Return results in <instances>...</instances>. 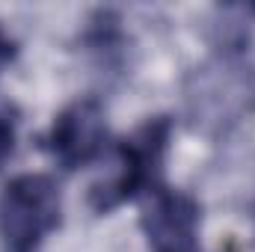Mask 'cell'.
Here are the masks:
<instances>
[{"mask_svg":"<svg viewBox=\"0 0 255 252\" xmlns=\"http://www.w3.org/2000/svg\"><path fill=\"white\" fill-rule=\"evenodd\" d=\"M196 252H199V250H196Z\"/></svg>","mask_w":255,"mask_h":252,"instance_id":"cell-7","label":"cell"},{"mask_svg":"<svg viewBox=\"0 0 255 252\" xmlns=\"http://www.w3.org/2000/svg\"><path fill=\"white\" fill-rule=\"evenodd\" d=\"M142 229L154 252H196L199 250V205L187 193L157 187L148 193Z\"/></svg>","mask_w":255,"mask_h":252,"instance_id":"cell-4","label":"cell"},{"mask_svg":"<svg viewBox=\"0 0 255 252\" xmlns=\"http://www.w3.org/2000/svg\"><path fill=\"white\" fill-rule=\"evenodd\" d=\"M104 142H107L104 110L92 98L68 104L63 113L54 119V125H51L48 136H45L48 151L68 172L98 160L101 151H104Z\"/></svg>","mask_w":255,"mask_h":252,"instance_id":"cell-3","label":"cell"},{"mask_svg":"<svg viewBox=\"0 0 255 252\" xmlns=\"http://www.w3.org/2000/svg\"><path fill=\"white\" fill-rule=\"evenodd\" d=\"M172 139V122L166 116L148 119L130 136L116 145L119 154V172L113 181L92 187V208L98 214H110L113 208L125 205L142 193H154L163 187V163Z\"/></svg>","mask_w":255,"mask_h":252,"instance_id":"cell-2","label":"cell"},{"mask_svg":"<svg viewBox=\"0 0 255 252\" xmlns=\"http://www.w3.org/2000/svg\"><path fill=\"white\" fill-rule=\"evenodd\" d=\"M15 148V119L0 110V163L12 154Z\"/></svg>","mask_w":255,"mask_h":252,"instance_id":"cell-5","label":"cell"},{"mask_svg":"<svg viewBox=\"0 0 255 252\" xmlns=\"http://www.w3.org/2000/svg\"><path fill=\"white\" fill-rule=\"evenodd\" d=\"M63 196L51 175H15L0 193V244L3 252H39L60 229Z\"/></svg>","mask_w":255,"mask_h":252,"instance_id":"cell-1","label":"cell"},{"mask_svg":"<svg viewBox=\"0 0 255 252\" xmlns=\"http://www.w3.org/2000/svg\"><path fill=\"white\" fill-rule=\"evenodd\" d=\"M12 57H15V42H12V39L0 30V68L12 63Z\"/></svg>","mask_w":255,"mask_h":252,"instance_id":"cell-6","label":"cell"}]
</instances>
